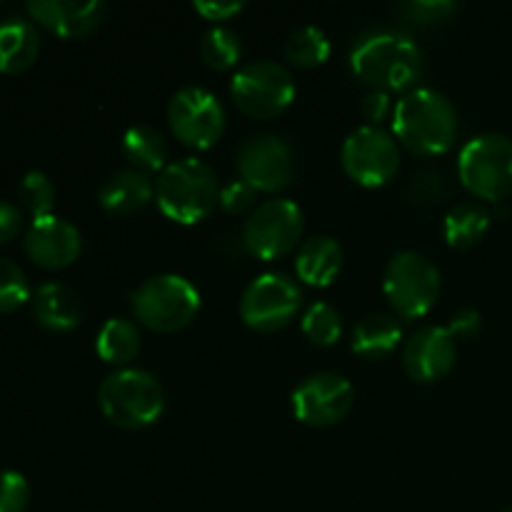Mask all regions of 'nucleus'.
<instances>
[{
  "label": "nucleus",
  "mask_w": 512,
  "mask_h": 512,
  "mask_svg": "<svg viewBox=\"0 0 512 512\" xmlns=\"http://www.w3.org/2000/svg\"><path fill=\"white\" fill-rule=\"evenodd\" d=\"M243 8H245V3H240V0H193L195 13L203 15L205 20H213V23L230 20L233 15H238Z\"/></svg>",
  "instance_id": "obj_34"
},
{
  "label": "nucleus",
  "mask_w": 512,
  "mask_h": 512,
  "mask_svg": "<svg viewBox=\"0 0 512 512\" xmlns=\"http://www.w3.org/2000/svg\"><path fill=\"white\" fill-rule=\"evenodd\" d=\"M393 10L405 15L408 20H415V23L433 25L453 18L460 10V5L455 0H410V3L393 5Z\"/></svg>",
  "instance_id": "obj_31"
},
{
  "label": "nucleus",
  "mask_w": 512,
  "mask_h": 512,
  "mask_svg": "<svg viewBox=\"0 0 512 512\" xmlns=\"http://www.w3.org/2000/svg\"><path fill=\"white\" fill-rule=\"evenodd\" d=\"M355 403V390L345 375L320 370L295 385L290 408L298 423L310 428H333L343 423Z\"/></svg>",
  "instance_id": "obj_13"
},
{
  "label": "nucleus",
  "mask_w": 512,
  "mask_h": 512,
  "mask_svg": "<svg viewBox=\"0 0 512 512\" xmlns=\"http://www.w3.org/2000/svg\"><path fill=\"white\" fill-rule=\"evenodd\" d=\"M458 343L443 325H425L408 338L403 348V368L415 383H438L453 370Z\"/></svg>",
  "instance_id": "obj_15"
},
{
  "label": "nucleus",
  "mask_w": 512,
  "mask_h": 512,
  "mask_svg": "<svg viewBox=\"0 0 512 512\" xmlns=\"http://www.w3.org/2000/svg\"><path fill=\"white\" fill-rule=\"evenodd\" d=\"M200 58L213 70H230L243 58V40L233 28L215 25L200 40Z\"/></svg>",
  "instance_id": "obj_27"
},
{
  "label": "nucleus",
  "mask_w": 512,
  "mask_h": 512,
  "mask_svg": "<svg viewBox=\"0 0 512 512\" xmlns=\"http://www.w3.org/2000/svg\"><path fill=\"white\" fill-rule=\"evenodd\" d=\"M343 245L330 235H315L305 240L295 255V275L305 285L313 288H328L343 270Z\"/></svg>",
  "instance_id": "obj_19"
},
{
  "label": "nucleus",
  "mask_w": 512,
  "mask_h": 512,
  "mask_svg": "<svg viewBox=\"0 0 512 512\" xmlns=\"http://www.w3.org/2000/svg\"><path fill=\"white\" fill-rule=\"evenodd\" d=\"M155 198V183L148 173L123 168L110 173L98 190V203L113 215H133Z\"/></svg>",
  "instance_id": "obj_18"
},
{
  "label": "nucleus",
  "mask_w": 512,
  "mask_h": 512,
  "mask_svg": "<svg viewBox=\"0 0 512 512\" xmlns=\"http://www.w3.org/2000/svg\"><path fill=\"white\" fill-rule=\"evenodd\" d=\"M483 328V315L475 308H460L458 313L450 318L448 330L455 340H470L480 333Z\"/></svg>",
  "instance_id": "obj_35"
},
{
  "label": "nucleus",
  "mask_w": 512,
  "mask_h": 512,
  "mask_svg": "<svg viewBox=\"0 0 512 512\" xmlns=\"http://www.w3.org/2000/svg\"><path fill=\"white\" fill-rule=\"evenodd\" d=\"M305 230V215L295 200H263L243 225V245L253 258L278 260L298 248Z\"/></svg>",
  "instance_id": "obj_9"
},
{
  "label": "nucleus",
  "mask_w": 512,
  "mask_h": 512,
  "mask_svg": "<svg viewBox=\"0 0 512 512\" xmlns=\"http://www.w3.org/2000/svg\"><path fill=\"white\" fill-rule=\"evenodd\" d=\"M458 178L475 198L498 203L512 193V138L483 133L460 148Z\"/></svg>",
  "instance_id": "obj_7"
},
{
  "label": "nucleus",
  "mask_w": 512,
  "mask_h": 512,
  "mask_svg": "<svg viewBox=\"0 0 512 512\" xmlns=\"http://www.w3.org/2000/svg\"><path fill=\"white\" fill-rule=\"evenodd\" d=\"M30 300L25 270L8 258H0V313H13Z\"/></svg>",
  "instance_id": "obj_30"
},
{
  "label": "nucleus",
  "mask_w": 512,
  "mask_h": 512,
  "mask_svg": "<svg viewBox=\"0 0 512 512\" xmlns=\"http://www.w3.org/2000/svg\"><path fill=\"white\" fill-rule=\"evenodd\" d=\"M255 195H258V190L253 188V185H248L245 180L235 178L230 180V183H225L223 188H220V208L225 210V213L230 215H240L245 213V210H250L255 205Z\"/></svg>",
  "instance_id": "obj_33"
},
{
  "label": "nucleus",
  "mask_w": 512,
  "mask_h": 512,
  "mask_svg": "<svg viewBox=\"0 0 512 512\" xmlns=\"http://www.w3.org/2000/svg\"><path fill=\"white\" fill-rule=\"evenodd\" d=\"M303 305V290L290 275L263 273L250 280L240 298V318L250 330L275 333L290 325Z\"/></svg>",
  "instance_id": "obj_11"
},
{
  "label": "nucleus",
  "mask_w": 512,
  "mask_h": 512,
  "mask_svg": "<svg viewBox=\"0 0 512 512\" xmlns=\"http://www.w3.org/2000/svg\"><path fill=\"white\" fill-rule=\"evenodd\" d=\"M160 213L178 225L203 223L220 200L218 173L205 160L178 158L165 165L155 183Z\"/></svg>",
  "instance_id": "obj_3"
},
{
  "label": "nucleus",
  "mask_w": 512,
  "mask_h": 512,
  "mask_svg": "<svg viewBox=\"0 0 512 512\" xmlns=\"http://www.w3.org/2000/svg\"><path fill=\"white\" fill-rule=\"evenodd\" d=\"M30 503V485L18 470H0V512H25Z\"/></svg>",
  "instance_id": "obj_32"
},
{
  "label": "nucleus",
  "mask_w": 512,
  "mask_h": 512,
  "mask_svg": "<svg viewBox=\"0 0 512 512\" xmlns=\"http://www.w3.org/2000/svg\"><path fill=\"white\" fill-rule=\"evenodd\" d=\"M230 95L238 110L255 120L278 118L295 100V80L275 60H250L235 70Z\"/></svg>",
  "instance_id": "obj_8"
},
{
  "label": "nucleus",
  "mask_w": 512,
  "mask_h": 512,
  "mask_svg": "<svg viewBox=\"0 0 512 512\" xmlns=\"http://www.w3.org/2000/svg\"><path fill=\"white\" fill-rule=\"evenodd\" d=\"M393 135L418 155H443L458 138V113L445 93L415 88L395 103Z\"/></svg>",
  "instance_id": "obj_2"
},
{
  "label": "nucleus",
  "mask_w": 512,
  "mask_h": 512,
  "mask_svg": "<svg viewBox=\"0 0 512 512\" xmlns=\"http://www.w3.org/2000/svg\"><path fill=\"white\" fill-rule=\"evenodd\" d=\"M18 200L25 210L35 218H45V215H53L55 205V185L40 170H30L23 175L18 185Z\"/></svg>",
  "instance_id": "obj_29"
},
{
  "label": "nucleus",
  "mask_w": 512,
  "mask_h": 512,
  "mask_svg": "<svg viewBox=\"0 0 512 512\" xmlns=\"http://www.w3.org/2000/svg\"><path fill=\"white\" fill-rule=\"evenodd\" d=\"M438 265L418 250H400L388 260L383 273V293L390 308L405 320H418L435 308L440 298Z\"/></svg>",
  "instance_id": "obj_6"
},
{
  "label": "nucleus",
  "mask_w": 512,
  "mask_h": 512,
  "mask_svg": "<svg viewBox=\"0 0 512 512\" xmlns=\"http://www.w3.org/2000/svg\"><path fill=\"white\" fill-rule=\"evenodd\" d=\"M20 230H23V210L8 200H0V245L18 238Z\"/></svg>",
  "instance_id": "obj_37"
},
{
  "label": "nucleus",
  "mask_w": 512,
  "mask_h": 512,
  "mask_svg": "<svg viewBox=\"0 0 512 512\" xmlns=\"http://www.w3.org/2000/svg\"><path fill=\"white\" fill-rule=\"evenodd\" d=\"M503 512H512V505H510V508H505V510H503Z\"/></svg>",
  "instance_id": "obj_38"
},
{
  "label": "nucleus",
  "mask_w": 512,
  "mask_h": 512,
  "mask_svg": "<svg viewBox=\"0 0 512 512\" xmlns=\"http://www.w3.org/2000/svg\"><path fill=\"white\" fill-rule=\"evenodd\" d=\"M390 110L395 108L390 93H385V90H370L363 98V103H360V113L368 120V125H380V120L388 118Z\"/></svg>",
  "instance_id": "obj_36"
},
{
  "label": "nucleus",
  "mask_w": 512,
  "mask_h": 512,
  "mask_svg": "<svg viewBox=\"0 0 512 512\" xmlns=\"http://www.w3.org/2000/svg\"><path fill=\"white\" fill-rule=\"evenodd\" d=\"M130 305L135 320L153 333H178L200 313V290L183 275L160 273L135 288Z\"/></svg>",
  "instance_id": "obj_5"
},
{
  "label": "nucleus",
  "mask_w": 512,
  "mask_h": 512,
  "mask_svg": "<svg viewBox=\"0 0 512 512\" xmlns=\"http://www.w3.org/2000/svg\"><path fill=\"white\" fill-rule=\"evenodd\" d=\"M490 228V213L480 203H458L445 213V243L455 250H468L485 238Z\"/></svg>",
  "instance_id": "obj_25"
},
{
  "label": "nucleus",
  "mask_w": 512,
  "mask_h": 512,
  "mask_svg": "<svg viewBox=\"0 0 512 512\" xmlns=\"http://www.w3.org/2000/svg\"><path fill=\"white\" fill-rule=\"evenodd\" d=\"M105 420L123 430H143L165 413V388L150 370L115 368L98 388Z\"/></svg>",
  "instance_id": "obj_4"
},
{
  "label": "nucleus",
  "mask_w": 512,
  "mask_h": 512,
  "mask_svg": "<svg viewBox=\"0 0 512 512\" xmlns=\"http://www.w3.org/2000/svg\"><path fill=\"white\" fill-rule=\"evenodd\" d=\"M25 10L33 23L43 25L58 38H85L105 20V3L100 0H30Z\"/></svg>",
  "instance_id": "obj_17"
},
{
  "label": "nucleus",
  "mask_w": 512,
  "mask_h": 512,
  "mask_svg": "<svg viewBox=\"0 0 512 512\" xmlns=\"http://www.w3.org/2000/svg\"><path fill=\"white\" fill-rule=\"evenodd\" d=\"M328 33L318 25H303V28L293 30L285 40V60H290L298 68H318L330 58Z\"/></svg>",
  "instance_id": "obj_26"
},
{
  "label": "nucleus",
  "mask_w": 512,
  "mask_h": 512,
  "mask_svg": "<svg viewBox=\"0 0 512 512\" xmlns=\"http://www.w3.org/2000/svg\"><path fill=\"white\" fill-rule=\"evenodd\" d=\"M23 248L38 268L63 270L78 260L80 250H83V235L70 220L45 215L28 225Z\"/></svg>",
  "instance_id": "obj_16"
},
{
  "label": "nucleus",
  "mask_w": 512,
  "mask_h": 512,
  "mask_svg": "<svg viewBox=\"0 0 512 512\" xmlns=\"http://www.w3.org/2000/svg\"><path fill=\"white\" fill-rule=\"evenodd\" d=\"M300 330H303V335L313 345H318V348H330V345L338 343L340 335H343V318H340V313L333 305L318 300V303H313L303 313V318H300Z\"/></svg>",
  "instance_id": "obj_28"
},
{
  "label": "nucleus",
  "mask_w": 512,
  "mask_h": 512,
  "mask_svg": "<svg viewBox=\"0 0 512 512\" xmlns=\"http://www.w3.org/2000/svg\"><path fill=\"white\" fill-rule=\"evenodd\" d=\"M33 315L40 328L65 333L80 325L83 310L80 300L68 285L63 283H43L33 295Z\"/></svg>",
  "instance_id": "obj_21"
},
{
  "label": "nucleus",
  "mask_w": 512,
  "mask_h": 512,
  "mask_svg": "<svg viewBox=\"0 0 512 512\" xmlns=\"http://www.w3.org/2000/svg\"><path fill=\"white\" fill-rule=\"evenodd\" d=\"M403 340V325L388 313H370L353 328L350 348L365 360H380L393 353Z\"/></svg>",
  "instance_id": "obj_22"
},
{
  "label": "nucleus",
  "mask_w": 512,
  "mask_h": 512,
  "mask_svg": "<svg viewBox=\"0 0 512 512\" xmlns=\"http://www.w3.org/2000/svg\"><path fill=\"white\" fill-rule=\"evenodd\" d=\"M95 353L108 365L125 368L140 353V330L128 318H108L95 335Z\"/></svg>",
  "instance_id": "obj_24"
},
{
  "label": "nucleus",
  "mask_w": 512,
  "mask_h": 512,
  "mask_svg": "<svg viewBox=\"0 0 512 512\" xmlns=\"http://www.w3.org/2000/svg\"><path fill=\"white\" fill-rule=\"evenodd\" d=\"M123 153L140 173H160L168 165V143L153 125H130L123 135Z\"/></svg>",
  "instance_id": "obj_23"
},
{
  "label": "nucleus",
  "mask_w": 512,
  "mask_h": 512,
  "mask_svg": "<svg viewBox=\"0 0 512 512\" xmlns=\"http://www.w3.org/2000/svg\"><path fill=\"white\" fill-rule=\"evenodd\" d=\"M240 180L253 185L258 193H278L288 188L295 173L293 148L280 135L260 133L250 135L238 150Z\"/></svg>",
  "instance_id": "obj_14"
},
{
  "label": "nucleus",
  "mask_w": 512,
  "mask_h": 512,
  "mask_svg": "<svg viewBox=\"0 0 512 512\" xmlns=\"http://www.w3.org/2000/svg\"><path fill=\"white\" fill-rule=\"evenodd\" d=\"M168 125L175 138L193 150H208L223 138L225 108L210 90L188 85L168 103Z\"/></svg>",
  "instance_id": "obj_12"
},
{
  "label": "nucleus",
  "mask_w": 512,
  "mask_h": 512,
  "mask_svg": "<svg viewBox=\"0 0 512 512\" xmlns=\"http://www.w3.org/2000/svg\"><path fill=\"white\" fill-rule=\"evenodd\" d=\"M340 163L353 183L383 188L400 168L398 140L380 125H360L343 140Z\"/></svg>",
  "instance_id": "obj_10"
},
{
  "label": "nucleus",
  "mask_w": 512,
  "mask_h": 512,
  "mask_svg": "<svg viewBox=\"0 0 512 512\" xmlns=\"http://www.w3.org/2000/svg\"><path fill=\"white\" fill-rule=\"evenodd\" d=\"M350 68L373 90H405L423 75V50L400 30H370L355 40Z\"/></svg>",
  "instance_id": "obj_1"
},
{
  "label": "nucleus",
  "mask_w": 512,
  "mask_h": 512,
  "mask_svg": "<svg viewBox=\"0 0 512 512\" xmlns=\"http://www.w3.org/2000/svg\"><path fill=\"white\" fill-rule=\"evenodd\" d=\"M40 35L33 20L5 18L0 23V73L20 75L38 60Z\"/></svg>",
  "instance_id": "obj_20"
}]
</instances>
